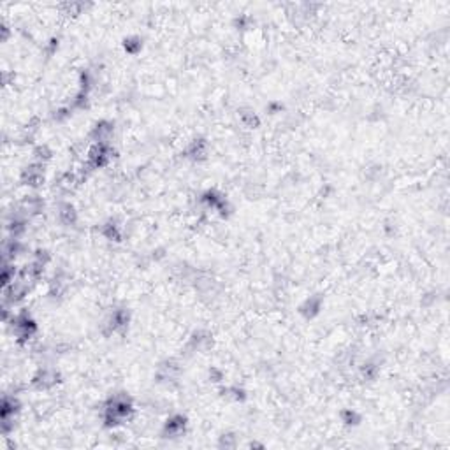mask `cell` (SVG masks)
<instances>
[{"label": "cell", "instance_id": "obj_2", "mask_svg": "<svg viewBox=\"0 0 450 450\" xmlns=\"http://www.w3.org/2000/svg\"><path fill=\"white\" fill-rule=\"evenodd\" d=\"M183 428H185V420L181 419V417H174V419L167 420L166 433L169 434V436H178V434L183 433Z\"/></svg>", "mask_w": 450, "mask_h": 450}, {"label": "cell", "instance_id": "obj_1", "mask_svg": "<svg viewBox=\"0 0 450 450\" xmlns=\"http://www.w3.org/2000/svg\"><path fill=\"white\" fill-rule=\"evenodd\" d=\"M55 382H57V373L53 369H43L39 375L35 376V384L39 387H51Z\"/></svg>", "mask_w": 450, "mask_h": 450}]
</instances>
